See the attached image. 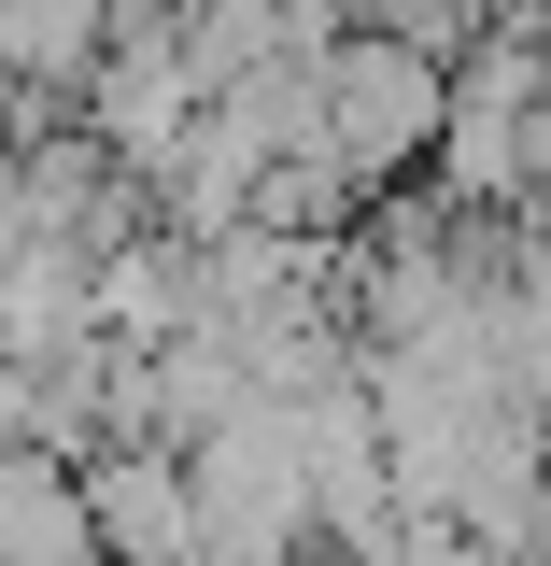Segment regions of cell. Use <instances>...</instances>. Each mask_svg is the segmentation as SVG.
I'll return each instance as SVG.
<instances>
[{
    "label": "cell",
    "mask_w": 551,
    "mask_h": 566,
    "mask_svg": "<svg viewBox=\"0 0 551 566\" xmlns=\"http://www.w3.org/2000/svg\"><path fill=\"white\" fill-rule=\"evenodd\" d=\"M438 142H453V57H424L396 29H353L326 57V156L368 199H396V185L438 170Z\"/></svg>",
    "instance_id": "1"
},
{
    "label": "cell",
    "mask_w": 551,
    "mask_h": 566,
    "mask_svg": "<svg viewBox=\"0 0 551 566\" xmlns=\"http://www.w3.org/2000/svg\"><path fill=\"white\" fill-rule=\"evenodd\" d=\"M85 510H99V553H114V566H212V510H199V468H184L170 439L85 453Z\"/></svg>",
    "instance_id": "2"
},
{
    "label": "cell",
    "mask_w": 551,
    "mask_h": 566,
    "mask_svg": "<svg viewBox=\"0 0 551 566\" xmlns=\"http://www.w3.org/2000/svg\"><path fill=\"white\" fill-rule=\"evenodd\" d=\"M0 553L14 566H114L71 453H0Z\"/></svg>",
    "instance_id": "3"
}]
</instances>
